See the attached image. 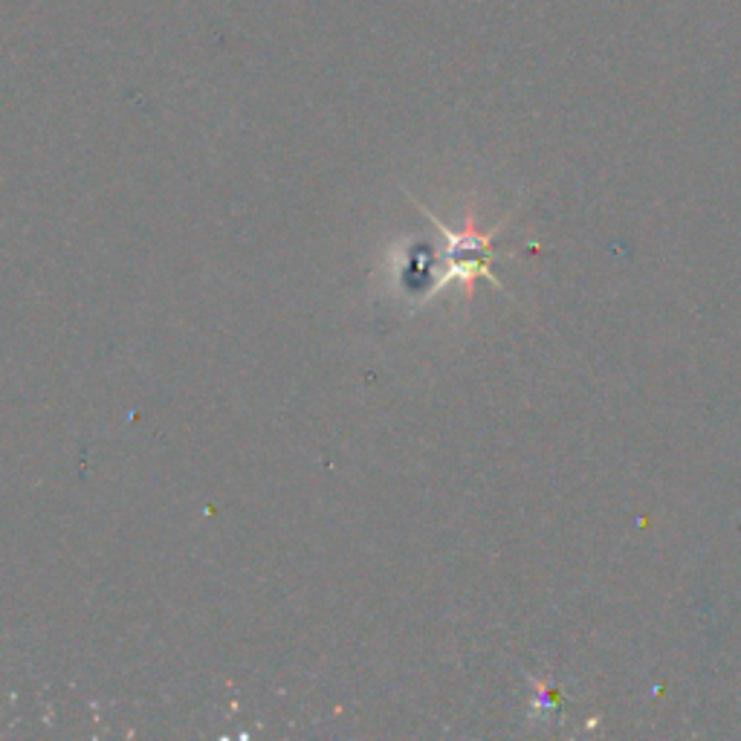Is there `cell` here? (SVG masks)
Masks as SVG:
<instances>
[{
    "instance_id": "1",
    "label": "cell",
    "mask_w": 741,
    "mask_h": 741,
    "mask_svg": "<svg viewBox=\"0 0 741 741\" xmlns=\"http://www.w3.org/2000/svg\"><path fill=\"white\" fill-rule=\"evenodd\" d=\"M420 212L427 214L429 221H434V226L441 229L443 237H446V253H443L446 267H443L441 278L434 281V287L429 292H434L443 285H450V281H461V285H464L466 299H473L475 278L478 276L493 278L487 264H489V258H496V255H493V237H496V232H482V229L475 226L473 212L466 214L464 232H452V229L443 226V223L438 221L432 212H429L427 206H420ZM493 281H496V278H493Z\"/></svg>"
}]
</instances>
